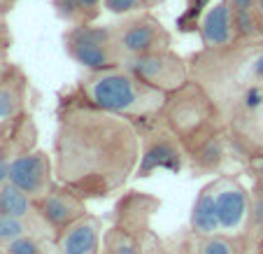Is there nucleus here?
<instances>
[{
	"instance_id": "c85d7f7f",
	"label": "nucleus",
	"mask_w": 263,
	"mask_h": 254,
	"mask_svg": "<svg viewBox=\"0 0 263 254\" xmlns=\"http://www.w3.org/2000/svg\"><path fill=\"white\" fill-rule=\"evenodd\" d=\"M10 68H12V65L5 61V56L0 54V82H3V77H5L7 72H10Z\"/></svg>"
},
{
	"instance_id": "4468645a",
	"label": "nucleus",
	"mask_w": 263,
	"mask_h": 254,
	"mask_svg": "<svg viewBox=\"0 0 263 254\" xmlns=\"http://www.w3.org/2000/svg\"><path fill=\"white\" fill-rule=\"evenodd\" d=\"M189 231L196 238H208V235L221 233L219 229V217H217V203H214V185L210 182L200 194L196 196L194 208H191L189 217Z\"/></svg>"
},
{
	"instance_id": "cd10ccee",
	"label": "nucleus",
	"mask_w": 263,
	"mask_h": 254,
	"mask_svg": "<svg viewBox=\"0 0 263 254\" xmlns=\"http://www.w3.org/2000/svg\"><path fill=\"white\" fill-rule=\"evenodd\" d=\"M233 10H249V7L256 5V0H226Z\"/></svg>"
},
{
	"instance_id": "5701e85b",
	"label": "nucleus",
	"mask_w": 263,
	"mask_h": 254,
	"mask_svg": "<svg viewBox=\"0 0 263 254\" xmlns=\"http://www.w3.org/2000/svg\"><path fill=\"white\" fill-rule=\"evenodd\" d=\"M238 119L242 121V126H254V138H258V140H254V142H249V144H254L256 150H261L263 152V105H258L256 110H252V112H245V115H238Z\"/></svg>"
},
{
	"instance_id": "bb28decb",
	"label": "nucleus",
	"mask_w": 263,
	"mask_h": 254,
	"mask_svg": "<svg viewBox=\"0 0 263 254\" xmlns=\"http://www.w3.org/2000/svg\"><path fill=\"white\" fill-rule=\"evenodd\" d=\"M7 177H10V156L0 150V187L7 182Z\"/></svg>"
},
{
	"instance_id": "c9c22d12",
	"label": "nucleus",
	"mask_w": 263,
	"mask_h": 254,
	"mask_svg": "<svg viewBox=\"0 0 263 254\" xmlns=\"http://www.w3.org/2000/svg\"><path fill=\"white\" fill-rule=\"evenodd\" d=\"M0 12H3V7H0Z\"/></svg>"
},
{
	"instance_id": "aec40b11",
	"label": "nucleus",
	"mask_w": 263,
	"mask_h": 254,
	"mask_svg": "<svg viewBox=\"0 0 263 254\" xmlns=\"http://www.w3.org/2000/svg\"><path fill=\"white\" fill-rule=\"evenodd\" d=\"M30 233L28 220L21 217H10V214H0V247H7L12 240Z\"/></svg>"
},
{
	"instance_id": "0eeeda50",
	"label": "nucleus",
	"mask_w": 263,
	"mask_h": 254,
	"mask_svg": "<svg viewBox=\"0 0 263 254\" xmlns=\"http://www.w3.org/2000/svg\"><path fill=\"white\" fill-rule=\"evenodd\" d=\"M214 185V203L221 233L242 238L249 231L252 220V194L235 177H217Z\"/></svg>"
},
{
	"instance_id": "39448f33",
	"label": "nucleus",
	"mask_w": 263,
	"mask_h": 254,
	"mask_svg": "<svg viewBox=\"0 0 263 254\" xmlns=\"http://www.w3.org/2000/svg\"><path fill=\"white\" fill-rule=\"evenodd\" d=\"M124 68H128L142 82L165 91V94L179 89L182 84H186L191 80V61L179 56L173 47L126 59Z\"/></svg>"
},
{
	"instance_id": "72a5a7b5",
	"label": "nucleus",
	"mask_w": 263,
	"mask_h": 254,
	"mask_svg": "<svg viewBox=\"0 0 263 254\" xmlns=\"http://www.w3.org/2000/svg\"><path fill=\"white\" fill-rule=\"evenodd\" d=\"M254 10H256L258 14H263V0H256V5H254Z\"/></svg>"
},
{
	"instance_id": "9d476101",
	"label": "nucleus",
	"mask_w": 263,
	"mask_h": 254,
	"mask_svg": "<svg viewBox=\"0 0 263 254\" xmlns=\"http://www.w3.org/2000/svg\"><path fill=\"white\" fill-rule=\"evenodd\" d=\"M35 205H37V217L42 220V224L56 235L86 214V198H82L80 194H74L72 189L59 182L51 187L47 196L35 201Z\"/></svg>"
},
{
	"instance_id": "9b49d317",
	"label": "nucleus",
	"mask_w": 263,
	"mask_h": 254,
	"mask_svg": "<svg viewBox=\"0 0 263 254\" xmlns=\"http://www.w3.org/2000/svg\"><path fill=\"white\" fill-rule=\"evenodd\" d=\"M198 35L203 42V49H226L240 42L238 30H235V10L219 0L203 14L198 26Z\"/></svg>"
},
{
	"instance_id": "f03ea898",
	"label": "nucleus",
	"mask_w": 263,
	"mask_h": 254,
	"mask_svg": "<svg viewBox=\"0 0 263 254\" xmlns=\"http://www.w3.org/2000/svg\"><path fill=\"white\" fill-rule=\"evenodd\" d=\"M74 94L93 107L128 117L135 124L156 121L165 98H168L165 91L142 82L124 65L86 72L80 80Z\"/></svg>"
},
{
	"instance_id": "473e14b6",
	"label": "nucleus",
	"mask_w": 263,
	"mask_h": 254,
	"mask_svg": "<svg viewBox=\"0 0 263 254\" xmlns=\"http://www.w3.org/2000/svg\"><path fill=\"white\" fill-rule=\"evenodd\" d=\"M258 38L263 40V14H258Z\"/></svg>"
},
{
	"instance_id": "6e6552de",
	"label": "nucleus",
	"mask_w": 263,
	"mask_h": 254,
	"mask_svg": "<svg viewBox=\"0 0 263 254\" xmlns=\"http://www.w3.org/2000/svg\"><path fill=\"white\" fill-rule=\"evenodd\" d=\"M14 187L30 196L33 201H40L51 191L56 185V170H54V159L42 150H28L19 152L10 159V177Z\"/></svg>"
},
{
	"instance_id": "6ab92c4d",
	"label": "nucleus",
	"mask_w": 263,
	"mask_h": 254,
	"mask_svg": "<svg viewBox=\"0 0 263 254\" xmlns=\"http://www.w3.org/2000/svg\"><path fill=\"white\" fill-rule=\"evenodd\" d=\"M240 238L226 233H214L198 240V254H240Z\"/></svg>"
},
{
	"instance_id": "a211bd4d",
	"label": "nucleus",
	"mask_w": 263,
	"mask_h": 254,
	"mask_svg": "<svg viewBox=\"0 0 263 254\" xmlns=\"http://www.w3.org/2000/svg\"><path fill=\"white\" fill-rule=\"evenodd\" d=\"M105 245L115 254H142V243L138 240V235L128 233L124 229H112L105 235Z\"/></svg>"
},
{
	"instance_id": "f8f14e48",
	"label": "nucleus",
	"mask_w": 263,
	"mask_h": 254,
	"mask_svg": "<svg viewBox=\"0 0 263 254\" xmlns=\"http://www.w3.org/2000/svg\"><path fill=\"white\" fill-rule=\"evenodd\" d=\"M103 245V224L98 217L86 212L56 235L59 254H100Z\"/></svg>"
},
{
	"instance_id": "2eb2a0df",
	"label": "nucleus",
	"mask_w": 263,
	"mask_h": 254,
	"mask_svg": "<svg viewBox=\"0 0 263 254\" xmlns=\"http://www.w3.org/2000/svg\"><path fill=\"white\" fill-rule=\"evenodd\" d=\"M186 156L198 170H205V173L219 170L226 161V140L221 138V131L196 142L191 150H186Z\"/></svg>"
},
{
	"instance_id": "7c9ffc66",
	"label": "nucleus",
	"mask_w": 263,
	"mask_h": 254,
	"mask_svg": "<svg viewBox=\"0 0 263 254\" xmlns=\"http://www.w3.org/2000/svg\"><path fill=\"white\" fill-rule=\"evenodd\" d=\"M19 0H0V7H3V12H7L12 5H16Z\"/></svg>"
},
{
	"instance_id": "393cba45",
	"label": "nucleus",
	"mask_w": 263,
	"mask_h": 254,
	"mask_svg": "<svg viewBox=\"0 0 263 254\" xmlns=\"http://www.w3.org/2000/svg\"><path fill=\"white\" fill-rule=\"evenodd\" d=\"M249 231L263 233V182L252 194V220H249Z\"/></svg>"
},
{
	"instance_id": "f257e3e1",
	"label": "nucleus",
	"mask_w": 263,
	"mask_h": 254,
	"mask_svg": "<svg viewBox=\"0 0 263 254\" xmlns=\"http://www.w3.org/2000/svg\"><path fill=\"white\" fill-rule=\"evenodd\" d=\"M142 133L128 117L82 100H63L54 138L56 182L82 198H105L135 175Z\"/></svg>"
},
{
	"instance_id": "a878e982",
	"label": "nucleus",
	"mask_w": 263,
	"mask_h": 254,
	"mask_svg": "<svg viewBox=\"0 0 263 254\" xmlns=\"http://www.w3.org/2000/svg\"><path fill=\"white\" fill-rule=\"evenodd\" d=\"M10 42H12L10 28H7L5 16H3V12H0V54H5V49L10 47Z\"/></svg>"
},
{
	"instance_id": "f3484780",
	"label": "nucleus",
	"mask_w": 263,
	"mask_h": 254,
	"mask_svg": "<svg viewBox=\"0 0 263 254\" xmlns=\"http://www.w3.org/2000/svg\"><path fill=\"white\" fill-rule=\"evenodd\" d=\"M0 214L28 220V217L37 214V205H35V201L26 191H21L12 182H5L0 187Z\"/></svg>"
},
{
	"instance_id": "c756f323",
	"label": "nucleus",
	"mask_w": 263,
	"mask_h": 254,
	"mask_svg": "<svg viewBox=\"0 0 263 254\" xmlns=\"http://www.w3.org/2000/svg\"><path fill=\"white\" fill-rule=\"evenodd\" d=\"M182 254H198V238L194 240V247H191V243H189V247H184Z\"/></svg>"
},
{
	"instance_id": "423d86ee",
	"label": "nucleus",
	"mask_w": 263,
	"mask_h": 254,
	"mask_svg": "<svg viewBox=\"0 0 263 254\" xmlns=\"http://www.w3.org/2000/svg\"><path fill=\"white\" fill-rule=\"evenodd\" d=\"M115 40L117 49H119L121 59H133V56L152 54L159 49H168L173 45L168 28L156 19L154 14H149L147 10L130 14L126 21L115 26Z\"/></svg>"
},
{
	"instance_id": "f704fd0d",
	"label": "nucleus",
	"mask_w": 263,
	"mask_h": 254,
	"mask_svg": "<svg viewBox=\"0 0 263 254\" xmlns=\"http://www.w3.org/2000/svg\"><path fill=\"white\" fill-rule=\"evenodd\" d=\"M100 254H115V252H112V249H109V247H105V249H103V252H100Z\"/></svg>"
},
{
	"instance_id": "e433bc0d",
	"label": "nucleus",
	"mask_w": 263,
	"mask_h": 254,
	"mask_svg": "<svg viewBox=\"0 0 263 254\" xmlns=\"http://www.w3.org/2000/svg\"><path fill=\"white\" fill-rule=\"evenodd\" d=\"M42 254H47V252H42Z\"/></svg>"
},
{
	"instance_id": "7ed1b4c3",
	"label": "nucleus",
	"mask_w": 263,
	"mask_h": 254,
	"mask_svg": "<svg viewBox=\"0 0 263 254\" xmlns=\"http://www.w3.org/2000/svg\"><path fill=\"white\" fill-rule=\"evenodd\" d=\"M156 121L184 144V150H191L203 138L221 131L223 110L214 96L191 77L186 84L168 94Z\"/></svg>"
},
{
	"instance_id": "1a4fd4ad",
	"label": "nucleus",
	"mask_w": 263,
	"mask_h": 254,
	"mask_svg": "<svg viewBox=\"0 0 263 254\" xmlns=\"http://www.w3.org/2000/svg\"><path fill=\"white\" fill-rule=\"evenodd\" d=\"M184 159H186L184 144L159 121H154L149 133L142 135V150H140V164L135 170V177H147L159 168L177 173Z\"/></svg>"
},
{
	"instance_id": "b1692460",
	"label": "nucleus",
	"mask_w": 263,
	"mask_h": 254,
	"mask_svg": "<svg viewBox=\"0 0 263 254\" xmlns=\"http://www.w3.org/2000/svg\"><path fill=\"white\" fill-rule=\"evenodd\" d=\"M5 254H42V245L37 243V238L30 233L21 235V238L12 240L5 247Z\"/></svg>"
},
{
	"instance_id": "ddd939ff",
	"label": "nucleus",
	"mask_w": 263,
	"mask_h": 254,
	"mask_svg": "<svg viewBox=\"0 0 263 254\" xmlns=\"http://www.w3.org/2000/svg\"><path fill=\"white\" fill-rule=\"evenodd\" d=\"M26 105V77L16 65L0 82V126L16 121Z\"/></svg>"
},
{
	"instance_id": "412c9836",
	"label": "nucleus",
	"mask_w": 263,
	"mask_h": 254,
	"mask_svg": "<svg viewBox=\"0 0 263 254\" xmlns=\"http://www.w3.org/2000/svg\"><path fill=\"white\" fill-rule=\"evenodd\" d=\"M235 30H238L240 42L261 40L258 38V12L254 7H249V10H235Z\"/></svg>"
},
{
	"instance_id": "4be33fe9",
	"label": "nucleus",
	"mask_w": 263,
	"mask_h": 254,
	"mask_svg": "<svg viewBox=\"0 0 263 254\" xmlns=\"http://www.w3.org/2000/svg\"><path fill=\"white\" fill-rule=\"evenodd\" d=\"M103 10H107L109 14L126 16V14H138V12H144L147 10V5H144V0H105Z\"/></svg>"
},
{
	"instance_id": "dca6fc26",
	"label": "nucleus",
	"mask_w": 263,
	"mask_h": 254,
	"mask_svg": "<svg viewBox=\"0 0 263 254\" xmlns=\"http://www.w3.org/2000/svg\"><path fill=\"white\" fill-rule=\"evenodd\" d=\"M105 0H54L56 14L70 26L74 24H93L100 14Z\"/></svg>"
},
{
	"instance_id": "2f4dec72",
	"label": "nucleus",
	"mask_w": 263,
	"mask_h": 254,
	"mask_svg": "<svg viewBox=\"0 0 263 254\" xmlns=\"http://www.w3.org/2000/svg\"><path fill=\"white\" fill-rule=\"evenodd\" d=\"M165 0H144V5H147V10L149 7H159V5H163Z\"/></svg>"
},
{
	"instance_id": "20e7f679",
	"label": "nucleus",
	"mask_w": 263,
	"mask_h": 254,
	"mask_svg": "<svg viewBox=\"0 0 263 254\" xmlns=\"http://www.w3.org/2000/svg\"><path fill=\"white\" fill-rule=\"evenodd\" d=\"M63 47L74 63L86 68V72L124 65V59L117 49L115 26L74 24L65 30Z\"/></svg>"
}]
</instances>
